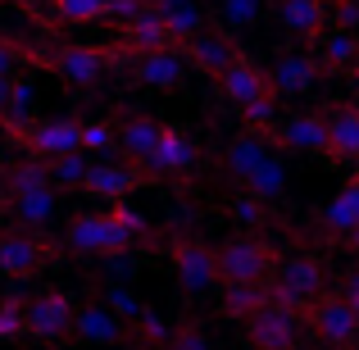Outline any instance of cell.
Instances as JSON below:
<instances>
[{"instance_id": "6da1fadb", "label": "cell", "mask_w": 359, "mask_h": 350, "mask_svg": "<svg viewBox=\"0 0 359 350\" xmlns=\"http://www.w3.org/2000/svg\"><path fill=\"white\" fill-rule=\"evenodd\" d=\"M146 241H150V223L123 201V205H114V210L69 219V228H64V236H60V250L64 255H100V260H118V255H128L132 245H146Z\"/></svg>"}, {"instance_id": "7a4b0ae2", "label": "cell", "mask_w": 359, "mask_h": 350, "mask_svg": "<svg viewBox=\"0 0 359 350\" xmlns=\"http://www.w3.org/2000/svg\"><path fill=\"white\" fill-rule=\"evenodd\" d=\"M18 64H36V69H50L55 78L73 82V87H91L105 69H118V64H132L137 55L128 46H91V41H60V46H27V41H14Z\"/></svg>"}, {"instance_id": "3957f363", "label": "cell", "mask_w": 359, "mask_h": 350, "mask_svg": "<svg viewBox=\"0 0 359 350\" xmlns=\"http://www.w3.org/2000/svg\"><path fill=\"white\" fill-rule=\"evenodd\" d=\"M282 269V250L264 236H228L219 245V273H223V287H269Z\"/></svg>"}, {"instance_id": "277c9868", "label": "cell", "mask_w": 359, "mask_h": 350, "mask_svg": "<svg viewBox=\"0 0 359 350\" xmlns=\"http://www.w3.org/2000/svg\"><path fill=\"white\" fill-rule=\"evenodd\" d=\"M82 123L87 119H32V123H18V119L0 114V132H5L9 141H18L32 159L55 164V159H69V155L82 150Z\"/></svg>"}, {"instance_id": "5b68a950", "label": "cell", "mask_w": 359, "mask_h": 350, "mask_svg": "<svg viewBox=\"0 0 359 350\" xmlns=\"http://www.w3.org/2000/svg\"><path fill=\"white\" fill-rule=\"evenodd\" d=\"M168 264H173V278L187 296H210V291L223 287V273H219V245H205L201 236H187L177 232L168 241Z\"/></svg>"}, {"instance_id": "8992f818", "label": "cell", "mask_w": 359, "mask_h": 350, "mask_svg": "<svg viewBox=\"0 0 359 350\" xmlns=\"http://www.w3.org/2000/svg\"><path fill=\"white\" fill-rule=\"evenodd\" d=\"M269 291H273V300H278V305L296 309V314H300V309H309L327 291L323 260H318V255H287V260H282V269H278V278L269 282Z\"/></svg>"}, {"instance_id": "52a82bcc", "label": "cell", "mask_w": 359, "mask_h": 350, "mask_svg": "<svg viewBox=\"0 0 359 350\" xmlns=\"http://www.w3.org/2000/svg\"><path fill=\"white\" fill-rule=\"evenodd\" d=\"M60 255H64L60 241H46V236L23 232V228H5V232H0V278L27 282V278H36L41 269H50Z\"/></svg>"}, {"instance_id": "ba28073f", "label": "cell", "mask_w": 359, "mask_h": 350, "mask_svg": "<svg viewBox=\"0 0 359 350\" xmlns=\"http://www.w3.org/2000/svg\"><path fill=\"white\" fill-rule=\"evenodd\" d=\"M300 318H305V328L318 342H327L332 350H359V318L346 305L341 291H323L309 309H300Z\"/></svg>"}, {"instance_id": "9c48e42d", "label": "cell", "mask_w": 359, "mask_h": 350, "mask_svg": "<svg viewBox=\"0 0 359 350\" xmlns=\"http://www.w3.org/2000/svg\"><path fill=\"white\" fill-rule=\"evenodd\" d=\"M305 332H309L305 318L278 300H269L255 318H245V346L250 350H305Z\"/></svg>"}, {"instance_id": "30bf717a", "label": "cell", "mask_w": 359, "mask_h": 350, "mask_svg": "<svg viewBox=\"0 0 359 350\" xmlns=\"http://www.w3.org/2000/svg\"><path fill=\"white\" fill-rule=\"evenodd\" d=\"M73 323H78V300L69 291L50 287L27 300V342H64L73 337Z\"/></svg>"}, {"instance_id": "8fae6325", "label": "cell", "mask_w": 359, "mask_h": 350, "mask_svg": "<svg viewBox=\"0 0 359 350\" xmlns=\"http://www.w3.org/2000/svg\"><path fill=\"white\" fill-rule=\"evenodd\" d=\"M273 146L282 155H318L332 164V132H327V119L323 114H287L273 128Z\"/></svg>"}, {"instance_id": "7c38bea8", "label": "cell", "mask_w": 359, "mask_h": 350, "mask_svg": "<svg viewBox=\"0 0 359 350\" xmlns=\"http://www.w3.org/2000/svg\"><path fill=\"white\" fill-rule=\"evenodd\" d=\"M314 232L327 245H346L359 232V168L346 173V182L337 187V196L314 214Z\"/></svg>"}, {"instance_id": "4fadbf2b", "label": "cell", "mask_w": 359, "mask_h": 350, "mask_svg": "<svg viewBox=\"0 0 359 350\" xmlns=\"http://www.w3.org/2000/svg\"><path fill=\"white\" fill-rule=\"evenodd\" d=\"M273 18L300 46H323L332 23V0H273Z\"/></svg>"}, {"instance_id": "5bb4252c", "label": "cell", "mask_w": 359, "mask_h": 350, "mask_svg": "<svg viewBox=\"0 0 359 350\" xmlns=\"http://www.w3.org/2000/svg\"><path fill=\"white\" fill-rule=\"evenodd\" d=\"M155 182H164V177H159V173H146V168L128 164V159H105V164H91L87 187H82V191H87V196H100V201L123 205V196L141 191V187H155Z\"/></svg>"}, {"instance_id": "9a60e30c", "label": "cell", "mask_w": 359, "mask_h": 350, "mask_svg": "<svg viewBox=\"0 0 359 350\" xmlns=\"http://www.w3.org/2000/svg\"><path fill=\"white\" fill-rule=\"evenodd\" d=\"M237 55H241V41L232 36V27H223V23H210L191 46H187V64H196L201 73H210L214 82H223V73L237 64Z\"/></svg>"}, {"instance_id": "2e32d148", "label": "cell", "mask_w": 359, "mask_h": 350, "mask_svg": "<svg viewBox=\"0 0 359 350\" xmlns=\"http://www.w3.org/2000/svg\"><path fill=\"white\" fill-rule=\"evenodd\" d=\"M159 137H164V119H155V114H128V119L118 123V155L128 159V164L155 173Z\"/></svg>"}, {"instance_id": "e0dca14e", "label": "cell", "mask_w": 359, "mask_h": 350, "mask_svg": "<svg viewBox=\"0 0 359 350\" xmlns=\"http://www.w3.org/2000/svg\"><path fill=\"white\" fill-rule=\"evenodd\" d=\"M273 155H282V150L273 146L269 137H259V132H237V137L223 146V168H228V177L237 187H245Z\"/></svg>"}, {"instance_id": "ac0fdd59", "label": "cell", "mask_w": 359, "mask_h": 350, "mask_svg": "<svg viewBox=\"0 0 359 350\" xmlns=\"http://www.w3.org/2000/svg\"><path fill=\"white\" fill-rule=\"evenodd\" d=\"M219 87H223V96L237 105V114H241L245 105H255V100H264V96H278V91H273L269 69H259V64L250 60V51H241V55H237V64L223 73Z\"/></svg>"}, {"instance_id": "d6986e66", "label": "cell", "mask_w": 359, "mask_h": 350, "mask_svg": "<svg viewBox=\"0 0 359 350\" xmlns=\"http://www.w3.org/2000/svg\"><path fill=\"white\" fill-rule=\"evenodd\" d=\"M318 73H323L318 55H309V51H287V55H282V60L269 69V78H273V91H278L282 100H296V96H309V91H314Z\"/></svg>"}, {"instance_id": "ffe728a7", "label": "cell", "mask_w": 359, "mask_h": 350, "mask_svg": "<svg viewBox=\"0 0 359 350\" xmlns=\"http://www.w3.org/2000/svg\"><path fill=\"white\" fill-rule=\"evenodd\" d=\"M73 342H87V346H123V342H132V323H123L114 309H105V305H78Z\"/></svg>"}, {"instance_id": "44dd1931", "label": "cell", "mask_w": 359, "mask_h": 350, "mask_svg": "<svg viewBox=\"0 0 359 350\" xmlns=\"http://www.w3.org/2000/svg\"><path fill=\"white\" fill-rule=\"evenodd\" d=\"M327 132H332V164L359 168V105L355 100H332L323 105Z\"/></svg>"}, {"instance_id": "7402d4cb", "label": "cell", "mask_w": 359, "mask_h": 350, "mask_svg": "<svg viewBox=\"0 0 359 350\" xmlns=\"http://www.w3.org/2000/svg\"><path fill=\"white\" fill-rule=\"evenodd\" d=\"M118 46H128L132 55L182 51V46H177V36L168 32V23H164V14H159V9H150V14L132 18V23H118Z\"/></svg>"}, {"instance_id": "603a6c76", "label": "cell", "mask_w": 359, "mask_h": 350, "mask_svg": "<svg viewBox=\"0 0 359 350\" xmlns=\"http://www.w3.org/2000/svg\"><path fill=\"white\" fill-rule=\"evenodd\" d=\"M201 164V146L187 137L177 123H164V137H159V155H155V173L159 177H191V168Z\"/></svg>"}, {"instance_id": "cb8c5ba5", "label": "cell", "mask_w": 359, "mask_h": 350, "mask_svg": "<svg viewBox=\"0 0 359 350\" xmlns=\"http://www.w3.org/2000/svg\"><path fill=\"white\" fill-rule=\"evenodd\" d=\"M55 210H60V187H36V191H23L5 205V214L14 219V228L23 232H41L55 223Z\"/></svg>"}, {"instance_id": "d4e9b609", "label": "cell", "mask_w": 359, "mask_h": 350, "mask_svg": "<svg viewBox=\"0 0 359 350\" xmlns=\"http://www.w3.org/2000/svg\"><path fill=\"white\" fill-rule=\"evenodd\" d=\"M128 73H132L137 87L173 91L177 82H182V73H187V60H182V51H155V55H137V60L128 64Z\"/></svg>"}, {"instance_id": "484cf974", "label": "cell", "mask_w": 359, "mask_h": 350, "mask_svg": "<svg viewBox=\"0 0 359 350\" xmlns=\"http://www.w3.org/2000/svg\"><path fill=\"white\" fill-rule=\"evenodd\" d=\"M155 9H159V14H164L168 32L177 36V46H182V51H187V46H191L196 36L205 32V27L214 23V18H210V9H201V5H196V0H159Z\"/></svg>"}, {"instance_id": "4316f807", "label": "cell", "mask_w": 359, "mask_h": 350, "mask_svg": "<svg viewBox=\"0 0 359 350\" xmlns=\"http://www.w3.org/2000/svg\"><path fill=\"white\" fill-rule=\"evenodd\" d=\"M269 300H273L269 287H223L214 309H219V318H241L245 323V318H255Z\"/></svg>"}, {"instance_id": "83f0119b", "label": "cell", "mask_w": 359, "mask_h": 350, "mask_svg": "<svg viewBox=\"0 0 359 350\" xmlns=\"http://www.w3.org/2000/svg\"><path fill=\"white\" fill-rule=\"evenodd\" d=\"M318 64L323 73H351L359 64V32H327V41L318 46Z\"/></svg>"}, {"instance_id": "f1b7e54d", "label": "cell", "mask_w": 359, "mask_h": 350, "mask_svg": "<svg viewBox=\"0 0 359 350\" xmlns=\"http://www.w3.org/2000/svg\"><path fill=\"white\" fill-rule=\"evenodd\" d=\"M50 14L60 27H82V23H105L109 0H50Z\"/></svg>"}, {"instance_id": "f546056e", "label": "cell", "mask_w": 359, "mask_h": 350, "mask_svg": "<svg viewBox=\"0 0 359 350\" xmlns=\"http://www.w3.org/2000/svg\"><path fill=\"white\" fill-rule=\"evenodd\" d=\"M282 187H287V168H282V155H273L250 182L241 187V196H255V201H278Z\"/></svg>"}, {"instance_id": "4dcf8cb0", "label": "cell", "mask_w": 359, "mask_h": 350, "mask_svg": "<svg viewBox=\"0 0 359 350\" xmlns=\"http://www.w3.org/2000/svg\"><path fill=\"white\" fill-rule=\"evenodd\" d=\"M210 18H214V23H223V27L259 23V18H264V0H219Z\"/></svg>"}, {"instance_id": "1f68e13d", "label": "cell", "mask_w": 359, "mask_h": 350, "mask_svg": "<svg viewBox=\"0 0 359 350\" xmlns=\"http://www.w3.org/2000/svg\"><path fill=\"white\" fill-rule=\"evenodd\" d=\"M18 337H27V300L5 296L0 300V342H18Z\"/></svg>"}, {"instance_id": "d6a6232c", "label": "cell", "mask_w": 359, "mask_h": 350, "mask_svg": "<svg viewBox=\"0 0 359 350\" xmlns=\"http://www.w3.org/2000/svg\"><path fill=\"white\" fill-rule=\"evenodd\" d=\"M109 146H118L114 119H87L82 123V150H109Z\"/></svg>"}, {"instance_id": "836d02e7", "label": "cell", "mask_w": 359, "mask_h": 350, "mask_svg": "<svg viewBox=\"0 0 359 350\" xmlns=\"http://www.w3.org/2000/svg\"><path fill=\"white\" fill-rule=\"evenodd\" d=\"M87 173H91V164L87 159H55L50 164V182L55 187H87Z\"/></svg>"}, {"instance_id": "e575fe53", "label": "cell", "mask_w": 359, "mask_h": 350, "mask_svg": "<svg viewBox=\"0 0 359 350\" xmlns=\"http://www.w3.org/2000/svg\"><path fill=\"white\" fill-rule=\"evenodd\" d=\"M159 350H210V337H205L201 323H177Z\"/></svg>"}, {"instance_id": "d590c367", "label": "cell", "mask_w": 359, "mask_h": 350, "mask_svg": "<svg viewBox=\"0 0 359 350\" xmlns=\"http://www.w3.org/2000/svg\"><path fill=\"white\" fill-rule=\"evenodd\" d=\"M9 119L18 123H32V78H14V87H9Z\"/></svg>"}, {"instance_id": "8d00e7d4", "label": "cell", "mask_w": 359, "mask_h": 350, "mask_svg": "<svg viewBox=\"0 0 359 350\" xmlns=\"http://www.w3.org/2000/svg\"><path fill=\"white\" fill-rule=\"evenodd\" d=\"M332 32H359V0H332Z\"/></svg>"}, {"instance_id": "74e56055", "label": "cell", "mask_w": 359, "mask_h": 350, "mask_svg": "<svg viewBox=\"0 0 359 350\" xmlns=\"http://www.w3.org/2000/svg\"><path fill=\"white\" fill-rule=\"evenodd\" d=\"M232 219L237 223H264L269 210H264V201H255V196H237V201H232Z\"/></svg>"}, {"instance_id": "f35d334b", "label": "cell", "mask_w": 359, "mask_h": 350, "mask_svg": "<svg viewBox=\"0 0 359 350\" xmlns=\"http://www.w3.org/2000/svg\"><path fill=\"white\" fill-rule=\"evenodd\" d=\"M337 291L346 296V305H351V309H355V318H359V264L341 278V287H337Z\"/></svg>"}, {"instance_id": "ab89813d", "label": "cell", "mask_w": 359, "mask_h": 350, "mask_svg": "<svg viewBox=\"0 0 359 350\" xmlns=\"http://www.w3.org/2000/svg\"><path fill=\"white\" fill-rule=\"evenodd\" d=\"M9 164H14V159H5V155H0V182H5V173H9Z\"/></svg>"}, {"instance_id": "60d3db41", "label": "cell", "mask_w": 359, "mask_h": 350, "mask_svg": "<svg viewBox=\"0 0 359 350\" xmlns=\"http://www.w3.org/2000/svg\"><path fill=\"white\" fill-rule=\"evenodd\" d=\"M346 78H351V82H355V87H359V64H355V69H351V73H346Z\"/></svg>"}, {"instance_id": "b9f144b4", "label": "cell", "mask_w": 359, "mask_h": 350, "mask_svg": "<svg viewBox=\"0 0 359 350\" xmlns=\"http://www.w3.org/2000/svg\"><path fill=\"white\" fill-rule=\"evenodd\" d=\"M346 245H351V250L359 255V232H355V236H351V241H346Z\"/></svg>"}, {"instance_id": "7bdbcfd3", "label": "cell", "mask_w": 359, "mask_h": 350, "mask_svg": "<svg viewBox=\"0 0 359 350\" xmlns=\"http://www.w3.org/2000/svg\"><path fill=\"white\" fill-rule=\"evenodd\" d=\"M0 210H5V182H0Z\"/></svg>"}, {"instance_id": "ee69618b", "label": "cell", "mask_w": 359, "mask_h": 350, "mask_svg": "<svg viewBox=\"0 0 359 350\" xmlns=\"http://www.w3.org/2000/svg\"><path fill=\"white\" fill-rule=\"evenodd\" d=\"M146 5H159V0H146Z\"/></svg>"}]
</instances>
